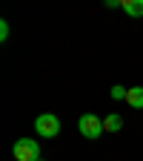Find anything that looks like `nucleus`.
<instances>
[{
  "instance_id": "1",
  "label": "nucleus",
  "mask_w": 143,
  "mask_h": 161,
  "mask_svg": "<svg viewBox=\"0 0 143 161\" xmlns=\"http://www.w3.org/2000/svg\"><path fill=\"white\" fill-rule=\"evenodd\" d=\"M34 130H37L40 138H57L60 135V118L52 115V112H43V115L34 118Z\"/></svg>"
},
{
  "instance_id": "2",
  "label": "nucleus",
  "mask_w": 143,
  "mask_h": 161,
  "mask_svg": "<svg viewBox=\"0 0 143 161\" xmlns=\"http://www.w3.org/2000/svg\"><path fill=\"white\" fill-rule=\"evenodd\" d=\"M12 155H14V161H37L40 158V144L34 138H17Z\"/></svg>"
},
{
  "instance_id": "3",
  "label": "nucleus",
  "mask_w": 143,
  "mask_h": 161,
  "mask_svg": "<svg viewBox=\"0 0 143 161\" xmlns=\"http://www.w3.org/2000/svg\"><path fill=\"white\" fill-rule=\"evenodd\" d=\"M77 130H80V135H86V138H100V135H103V121H100L97 115H92V112H86V115H80Z\"/></svg>"
},
{
  "instance_id": "4",
  "label": "nucleus",
  "mask_w": 143,
  "mask_h": 161,
  "mask_svg": "<svg viewBox=\"0 0 143 161\" xmlns=\"http://www.w3.org/2000/svg\"><path fill=\"white\" fill-rule=\"evenodd\" d=\"M126 104L135 107V109H143V86H132L126 92Z\"/></svg>"
},
{
  "instance_id": "5",
  "label": "nucleus",
  "mask_w": 143,
  "mask_h": 161,
  "mask_svg": "<svg viewBox=\"0 0 143 161\" xmlns=\"http://www.w3.org/2000/svg\"><path fill=\"white\" fill-rule=\"evenodd\" d=\"M103 130L106 132H120V130H123V118H120V115H106L103 118Z\"/></svg>"
},
{
  "instance_id": "6",
  "label": "nucleus",
  "mask_w": 143,
  "mask_h": 161,
  "mask_svg": "<svg viewBox=\"0 0 143 161\" xmlns=\"http://www.w3.org/2000/svg\"><path fill=\"white\" fill-rule=\"evenodd\" d=\"M123 12L132 17H143V0H123Z\"/></svg>"
},
{
  "instance_id": "7",
  "label": "nucleus",
  "mask_w": 143,
  "mask_h": 161,
  "mask_svg": "<svg viewBox=\"0 0 143 161\" xmlns=\"http://www.w3.org/2000/svg\"><path fill=\"white\" fill-rule=\"evenodd\" d=\"M126 92L129 89H123V86H112V98L115 101H126Z\"/></svg>"
},
{
  "instance_id": "8",
  "label": "nucleus",
  "mask_w": 143,
  "mask_h": 161,
  "mask_svg": "<svg viewBox=\"0 0 143 161\" xmlns=\"http://www.w3.org/2000/svg\"><path fill=\"white\" fill-rule=\"evenodd\" d=\"M0 40H9V23L0 20Z\"/></svg>"
},
{
  "instance_id": "9",
  "label": "nucleus",
  "mask_w": 143,
  "mask_h": 161,
  "mask_svg": "<svg viewBox=\"0 0 143 161\" xmlns=\"http://www.w3.org/2000/svg\"><path fill=\"white\" fill-rule=\"evenodd\" d=\"M37 161H43V158H37Z\"/></svg>"
}]
</instances>
